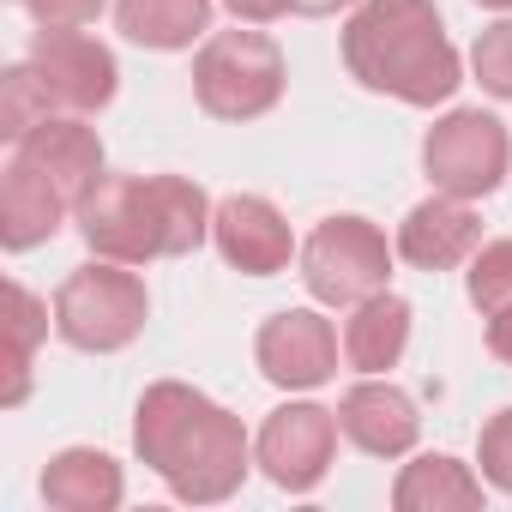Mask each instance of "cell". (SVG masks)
<instances>
[{
	"label": "cell",
	"instance_id": "6da1fadb",
	"mask_svg": "<svg viewBox=\"0 0 512 512\" xmlns=\"http://www.w3.org/2000/svg\"><path fill=\"white\" fill-rule=\"evenodd\" d=\"M133 452L187 506L229 500L247 482V470L260 464V458H253L247 428H241V416H229L217 398H205L187 380L145 386V398L133 410Z\"/></svg>",
	"mask_w": 512,
	"mask_h": 512
},
{
	"label": "cell",
	"instance_id": "7a4b0ae2",
	"mask_svg": "<svg viewBox=\"0 0 512 512\" xmlns=\"http://www.w3.org/2000/svg\"><path fill=\"white\" fill-rule=\"evenodd\" d=\"M211 199L187 175H103L79 199V235L97 260L151 266L211 241Z\"/></svg>",
	"mask_w": 512,
	"mask_h": 512
},
{
	"label": "cell",
	"instance_id": "3957f363",
	"mask_svg": "<svg viewBox=\"0 0 512 512\" xmlns=\"http://www.w3.org/2000/svg\"><path fill=\"white\" fill-rule=\"evenodd\" d=\"M344 67L362 91L434 109L464 85V61L434 0H362L344 25Z\"/></svg>",
	"mask_w": 512,
	"mask_h": 512
},
{
	"label": "cell",
	"instance_id": "277c9868",
	"mask_svg": "<svg viewBox=\"0 0 512 512\" xmlns=\"http://www.w3.org/2000/svg\"><path fill=\"white\" fill-rule=\"evenodd\" d=\"M193 97L211 121H260L284 103V49L266 31H211L193 55Z\"/></svg>",
	"mask_w": 512,
	"mask_h": 512
},
{
	"label": "cell",
	"instance_id": "5b68a950",
	"mask_svg": "<svg viewBox=\"0 0 512 512\" xmlns=\"http://www.w3.org/2000/svg\"><path fill=\"white\" fill-rule=\"evenodd\" d=\"M145 320H151V296H145V278L133 266L91 260V266L67 272L55 290V332L85 356L127 350L145 332Z\"/></svg>",
	"mask_w": 512,
	"mask_h": 512
},
{
	"label": "cell",
	"instance_id": "8992f818",
	"mask_svg": "<svg viewBox=\"0 0 512 512\" xmlns=\"http://www.w3.org/2000/svg\"><path fill=\"white\" fill-rule=\"evenodd\" d=\"M392 241L368 217H326L302 241V284L320 308H356L392 284Z\"/></svg>",
	"mask_w": 512,
	"mask_h": 512
},
{
	"label": "cell",
	"instance_id": "52a82bcc",
	"mask_svg": "<svg viewBox=\"0 0 512 512\" xmlns=\"http://www.w3.org/2000/svg\"><path fill=\"white\" fill-rule=\"evenodd\" d=\"M422 169L434 181V193L452 199H488L506 169H512V133L488 115V109H452L428 127L422 139Z\"/></svg>",
	"mask_w": 512,
	"mask_h": 512
},
{
	"label": "cell",
	"instance_id": "ba28073f",
	"mask_svg": "<svg viewBox=\"0 0 512 512\" xmlns=\"http://www.w3.org/2000/svg\"><path fill=\"white\" fill-rule=\"evenodd\" d=\"M338 410L314 404V398H290L266 416L260 440H253V458L260 470L284 488V494H314L326 476H332V458H338Z\"/></svg>",
	"mask_w": 512,
	"mask_h": 512
},
{
	"label": "cell",
	"instance_id": "9c48e42d",
	"mask_svg": "<svg viewBox=\"0 0 512 512\" xmlns=\"http://www.w3.org/2000/svg\"><path fill=\"white\" fill-rule=\"evenodd\" d=\"M338 332L320 308H284L253 338V362L278 392H320L338 374Z\"/></svg>",
	"mask_w": 512,
	"mask_h": 512
},
{
	"label": "cell",
	"instance_id": "30bf717a",
	"mask_svg": "<svg viewBox=\"0 0 512 512\" xmlns=\"http://www.w3.org/2000/svg\"><path fill=\"white\" fill-rule=\"evenodd\" d=\"M31 67L43 73V85H49V97H55L61 115H97L121 91L115 49L97 43V37H85V31H37Z\"/></svg>",
	"mask_w": 512,
	"mask_h": 512
},
{
	"label": "cell",
	"instance_id": "8fae6325",
	"mask_svg": "<svg viewBox=\"0 0 512 512\" xmlns=\"http://www.w3.org/2000/svg\"><path fill=\"white\" fill-rule=\"evenodd\" d=\"M211 247L247 278H278L296 260V235L266 193H229L211 211Z\"/></svg>",
	"mask_w": 512,
	"mask_h": 512
},
{
	"label": "cell",
	"instance_id": "7c38bea8",
	"mask_svg": "<svg viewBox=\"0 0 512 512\" xmlns=\"http://www.w3.org/2000/svg\"><path fill=\"white\" fill-rule=\"evenodd\" d=\"M338 428L368 458H404L422 434V416H416V398L404 386H392L386 374H362L338 398Z\"/></svg>",
	"mask_w": 512,
	"mask_h": 512
},
{
	"label": "cell",
	"instance_id": "4fadbf2b",
	"mask_svg": "<svg viewBox=\"0 0 512 512\" xmlns=\"http://www.w3.org/2000/svg\"><path fill=\"white\" fill-rule=\"evenodd\" d=\"M392 247H398V260L416 266V272H452V266H470V253L482 247V217L470 211V199L434 193V199L404 211Z\"/></svg>",
	"mask_w": 512,
	"mask_h": 512
},
{
	"label": "cell",
	"instance_id": "5bb4252c",
	"mask_svg": "<svg viewBox=\"0 0 512 512\" xmlns=\"http://www.w3.org/2000/svg\"><path fill=\"white\" fill-rule=\"evenodd\" d=\"M13 157H25L31 169H43L79 211V199L109 175L103 163V139L85 127V115H49L43 127H31L25 139H13Z\"/></svg>",
	"mask_w": 512,
	"mask_h": 512
},
{
	"label": "cell",
	"instance_id": "9a60e30c",
	"mask_svg": "<svg viewBox=\"0 0 512 512\" xmlns=\"http://www.w3.org/2000/svg\"><path fill=\"white\" fill-rule=\"evenodd\" d=\"M67 217H73V199L43 169H31L25 157H13L7 181H0V247H7V253H31V247L55 241V229Z\"/></svg>",
	"mask_w": 512,
	"mask_h": 512
},
{
	"label": "cell",
	"instance_id": "2e32d148",
	"mask_svg": "<svg viewBox=\"0 0 512 512\" xmlns=\"http://www.w3.org/2000/svg\"><path fill=\"white\" fill-rule=\"evenodd\" d=\"M43 500L55 512H115L127 500V476L97 446H67L43 464Z\"/></svg>",
	"mask_w": 512,
	"mask_h": 512
},
{
	"label": "cell",
	"instance_id": "e0dca14e",
	"mask_svg": "<svg viewBox=\"0 0 512 512\" xmlns=\"http://www.w3.org/2000/svg\"><path fill=\"white\" fill-rule=\"evenodd\" d=\"M410 320H416L410 302L392 296V290L356 302L350 320H344V362H350L356 374H386V368H398L404 350H410Z\"/></svg>",
	"mask_w": 512,
	"mask_h": 512
},
{
	"label": "cell",
	"instance_id": "ac0fdd59",
	"mask_svg": "<svg viewBox=\"0 0 512 512\" xmlns=\"http://www.w3.org/2000/svg\"><path fill=\"white\" fill-rule=\"evenodd\" d=\"M392 506L398 512H470V506H482V476L470 464H458L452 452H422L398 470Z\"/></svg>",
	"mask_w": 512,
	"mask_h": 512
},
{
	"label": "cell",
	"instance_id": "d6986e66",
	"mask_svg": "<svg viewBox=\"0 0 512 512\" xmlns=\"http://www.w3.org/2000/svg\"><path fill=\"white\" fill-rule=\"evenodd\" d=\"M115 31L139 49L175 55L211 31V0H115Z\"/></svg>",
	"mask_w": 512,
	"mask_h": 512
},
{
	"label": "cell",
	"instance_id": "ffe728a7",
	"mask_svg": "<svg viewBox=\"0 0 512 512\" xmlns=\"http://www.w3.org/2000/svg\"><path fill=\"white\" fill-rule=\"evenodd\" d=\"M49 320L55 308L43 296H31L25 284H7V392H0L7 410H19L31 392V362H37V344L49 338Z\"/></svg>",
	"mask_w": 512,
	"mask_h": 512
},
{
	"label": "cell",
	"instance_id": "44dd1931",
	"mask_svg": "<svg viewBox=\"0 0 512 512\" xmlns=\"http://www.w3.org/2000/svg\"><path fill=\"white\" fill-rule=\"evenodd\" d=\"M49 115H61V109H55V97H49V85H43V73L31 61L0 79V133H7V139H25Z\"/></svg>",
	"mask_w": 512,
	"mask_h": 512
},
{
	"label": "cell",
	"instance_id": "7402d4cb",
	"mask_svg": "<svg viewBox=\"0 0 512 512\" xmlns=\"http://www.w3.org/2000/svg\"><path fill=\"white\" fill-rule=\"evenodd\" d=\"M464 290H470V308L488 320L500 308H512V235L506 241H482L470 253V272H464Z\"/></svg>",
	"mask_w": 512,
	"mask_h": 512
},
{
	"label": "cell",
	"instance_id": "603a6c76",
	"mask_svg": "<svg viewBox=\"0 0 512 512\" xmlns=\"http://www.w3.org/2000/svg\"><path fill=\"white\" fill-rule=\"evenodd\" d=\"M470 73H476V85H482L488 97L512 103V13L476 37V49H470Z\"/></svg>",
	"mask_w": 512,
	"mask_h": 512
},
{
	"label": "cell",
	"instance_id": "cb8c5ba5",
	"mask_svg": "<svg viewBox=\"0 0 512 512\" xmlns=\"http://www.w3.org/2000/svg\"><path fill=\"white\" fill-rule=\"evenodd\" d=\"M476 464H482V482H488V488L512 494V404L482 422V434H476Z\"/></svg>",
	"mask_w": 512,
	"mask_h": 512
},
{
	"label": "cell",
	"instance_id": "d4e9b609",
	"mask_svg": "<svg viewBox=\"0 0 512 512\" xmlns=\"http://www.w3.org/2000/svg\"><path fill=\"white\" fill-rule=\"evenodd\" d=\"M19 7L37 19V31H85L103 19L109 0H19Z\"/></svg>",
	"mask_w": 512,
	"mask_h": 512
},
{
	"label": "cell",
	"instance_id": "484cf974",
	"mask_svg": "<svg viewBox=\"0 0 512 512\" xmlns=\"http://www.w3.org/2000/svg\"><path fill=\"white\" fill-rule=\"evenodd\" d=\"M223 7L235 13V25H272L290 13V0H223Z\"/></svg>",
	"mask_w": 512,
	"mask_h": 512
},
{
	"label": "cell",
	"instance_id": "4316f807",
	"mask_svg": "<svg viewBox=\"0 0 512 512\" xmlns=\"http://www.w3.org/2000/svg\"><path fill=\"white\" fill-rule=\"evenodd\" d=\"M488 350H494L500 362H512V308L488 314Z\"/></svg>",
	"mask_w": 512,
	"mask_h": 512
},
{
	"label": "cell",
	"instance_id": "83f0119b",
	"mask_svg": "<svg viewBox=\"0 0 512 512\" xmlns=\"http://www.w3.org/2000/svg\"><path fill=\"white\" fill-rule=\"evenodd\" d=\"M344 7H362V0H290V13H302V19H326V13H344Z\"/></svg>",
	"mask_w": 512,
	"mask_h": 512
},
{
	"label": "cell",
	"instance_id": "f1b7e54d",
	"mask_svg": "<svg viewBox=\"0 0 512 512\" xmlns=\"http://www.w3.org/2000/svg\"><path fill=\"white\" fill-rule=\"evenodd\" d=\"M476 7H488V13H512V0H476Z\"/></svg>",
	"mask_w": 512,
	"mask_h": 512
}]
</instances>
